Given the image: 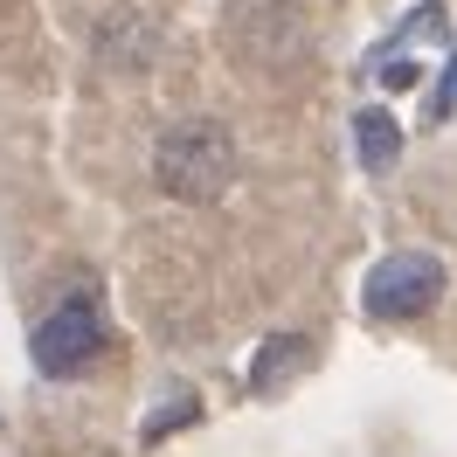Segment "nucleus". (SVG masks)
Segmentation results:
<instances>
[{
	"label": "nucleus",
	"mask_w": 457,
	"mask_h": 457,
	"mask_svg": "<svg viewBox=\"0 0 457 457\" xmlns=\"http://www.w3.org/2000/svg\"><path fill=\"white\" fill-rule=\"evenodd\" d=\"M153 180L173 201H222L236 187V139L222 118H180L153 145Z\"/></svg>",
	"instance_id": "obj_1"
},
{
	"label": "nucleus",
	"mask_w": 457,
	"mask_h": 457,
	"mask_svg": "<svg viewBox=\"0 0 457 457\" xmlns=\"http://www.w3.org/2000/svg\"><path fill=\"white\" fill-rule=\"evenodd\" d=\"M444 298V263L429 250H388L368 270V312L374 319H423Z\"/></svg>",
	"instance_id": "obj_2"
},
{
	"label": "nucleus",
	"mask_w": 457,
	"mask_h": 457,
	"mask_svg": "<svg viewBox=\"0 0 457 457\" xmlns=\"http://www.w3.org/2000/svg\"><path fill=\"white\" fill-rule=\"evenodd\" d=\"M97 353H104V319L90 305V291L70 298V305H56V312L35 326V368L42 374H84Z\"/></svg>",
	"instance_id": "obj_3"
},
{
	"label": "nucleus",
	"mask_w": 457,
	"mask_h": 457,
	"mask_svg": "<svg viewBox=\"0 0 457 457\" xmlns=\"http://www.w3.org/2000/svg\"><path fill=\"white\" fill-rule=\"evenodd\" d=\"M305 368H312V340H298V333H278V340H263L257 368H250V388H257V395H270L278 381H291V374H305Z\"/></svg>",
	"instance_id": "obj_4"
},
{
	"label": "nucleus",
	"mask_w": 457,
	"mask_h": 457,
	"mask_svg": "<svg viewBox=\"0 0 457 457\" xmlns=\"http://www.w3.org/2000/svg\"><path fill=\"white\" fill-rule=\"evenodd\" d=\"M353 145H361V167H368V173H388L402 160L395 112H361V118H353Z\"/></svg>",
	"instance_id": "obj_5"
},
{
	"label": "nucleus",
	"mask_w": 457,
	"mask_h": 457,
	"mask_svg": "<svg viewBox=\"0 0 457 457\" xmlns=\"http://www.w3.org/2000/svg\"><path fill=\"white\" fill-rule=\"evenodd\" d=\"M429 112H436V125L457 112V56H451V77H444V84H436V97H429Z\"/></svg>",
	"instance_id": "obj_6"
}]
</instances>
